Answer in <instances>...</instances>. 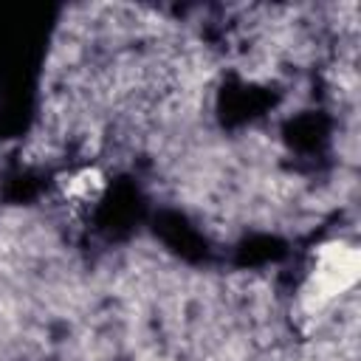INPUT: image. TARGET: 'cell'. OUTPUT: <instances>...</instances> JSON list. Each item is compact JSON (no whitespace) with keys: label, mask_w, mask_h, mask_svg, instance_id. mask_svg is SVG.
I'll return each mask as SVG.
<instances>
[{"label":"cell","mask_w":361,"mask_h":361,"mask_svg":"<svg viewBox=\"0 0 361 361\" xmlns=\"http://www.w3.org/2000/svg\"><path fill=\"white\" fill-rule=\"evenodd\" d=\"M358 251L350 243H327L316 251L313 265L307 271L305 282V302L310 310H322L330 302H336L341 293H347L358 279Z\"/></svg>","instance_id":"1"},{"label":"cell","mask_w":361,"mask_h":361,"mask_svg":"<svg viewBox=\"0 0 361 361\" xmlns=\"http://www.w3.org/2000/svg\"><path fill=\"white\" fill-rule=\"evenodd\" d=\"M99 189H102V180H99L96 172H82V175H76V178L68 183V195H71V197H79V200L96 197Z\"/></svg>","instance_id":"2"}]
</instances>
